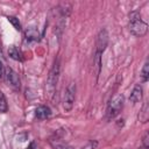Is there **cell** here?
Segmentation results:
<instances>
[{"label":"cell","instance_id":"5bb4252c","mask_svg":"<svg viewBox=\"0 0 149 149\" xmlns=\"http://www.w3.org/2000/svg\"><path fill=\"white\" fill-rule=\"evenodd\" d=\"M50 143H51L54 149H74L73 147H71V146H69L68 143H64V142H58V141L54 142V141H51Z\"/></svg>","mask_w":149,"mask_h":149},{"label":"cell","instance_id":"8992f818","mask_svg":"<svg viewBox=\"0 0 149 149\" xmlns=\"http://www.w3.org/2000/svg\"><path fill=\"white\" fill-rule=\"evenodd\" d=\"M5 77H6V80L7 83L14 87V88H20V85H21V81H20V78H19V74L10 68H6L5 70Z\"/></svg>","mask_w":149,"mask_h":149},{"label":"cell","instance_id":"9c48e42d","mask_svg":"<svg viewBox=\"0 0 149 149\" xmlns=\"http://www.w3.org/2000/svg\"><path fill=\"white\" fill-rule=\"evenodd\" d=\"M24 37L28 42H33V41H37L38 40V30L36 29V27H29L26 29L24 31Z\"/></svg>","mask_w":149,"mask_h":149},{"label":"cell","instance_id":"ba28073f","mask_svg":"<svg viewBox=\"0 0 149 149\" xmlns=\"http://www.w3.org/2000/svg\"><path fill=\"white\" fill-rule=\"evenodd\" d=\"M50 115H51V109L48 106L41 105L35 108V116L38 120H45V119L50 118Z\"/></svg>","mask_w":149,"mask_h":149},{"label":"cell","instance_id":"52a82bcc","mask_svg":"<svg viewBox=\"0 0 149 149\" xmlns=\"http://www.w3.org/2000/svg\"><path fill=\"white\" fill-rule=\"evenodd\" d=\"M142 97H143V88L140 84L135 85L133 91L130 92V95H129V101L133 102V104H136L139 101L142 100Z\"/></svg>","mask_w":149,"mask_h":149},{"label":"cell","instance_id":"3957f363","mask_svg":"<svg viewBox=\"0 0 149 149\" xmlns=\"http://www.w3.org/2000/svg\"><path fill=\"white\" fill-rule=\"evenodd\" d=\"M123 95L122 94H116L115 97L112 98V100L108 102L107 105V109H106V119L107 120H112L115 116H118L120 114V112L123 108Z\"/></svg>","mask_w":149,"mask_h":149},{"label":"cell","instance_id":"d6986e66","mask_svg":"<svg viewBox=\"0 0 149 149\" xmlns=\"http://www.w3.org/2000/svg\"><path fill=\"white\" fill-rule=\"evenodd\" d=\"M27 149H33V148H31V147H29V148H27Z\"/></svg>","mask_w":149,"mask_h":149},{"label":"cell","instance_id":"e0dca14e","mask_svg":"<svg viewBox=\"0 0 149 149\" xmlns=\"http://www.w3.org/2000/svg\"><path fill=\"white\" fill-rule=\"evenodd\" d=\"M97 144H98L97 141H90V142H87L86 146H85L84 148H81V149H94V148L97 147Z\"/></svg>","mask_w":149,"mask_h":149},{"label":"cell","instance_id":"8fae6325","mask_svg":"<svg viewBox=\"0 0 149 149\" xmlns=\"http://www.w3.org/2000/svg\"><path fill=\"white\" fill-rule=\"evenodd\" d=\"M141 83H147L149 79V62L146 61V63L143 64V68L141 70Z\"/></svg>","mask_w":149,"mask_h":149},{"label":"cell","instance_id":"7a4b0ae2","mask_svg":"<svg viewBox=\"0 0 149 149\" xmlns=\"http://www.w3.org/2000/svg\"><path fill=\"white\" fill-rule=\"evenodd\" d=\"M108 43V33L106 29H101L97 36V41H95V65L98 68L97 70V76L100 73V69H101V55L105 51L106 47Z\"/></svg>","mask_w":149,"mask_h":149},{"label":"cell","instance_id":"7c38bea8","mask_svg":"<svg viewBox=\"0 0 149 149\" xmlns=\"http://www.w3.org/2000/svg\"><path fill=\"white\" fill-rule=\"evenodd\" d=\"M8 55L14 61H21L22 57H21V52L19 51V49L15 47V45H12L9 49H8Z\"/></svg>","mask_w":149,"mask_h":149},{"label":"cell","instance_id":"30bf717a","mask_svg":"<svg viewBox=\"0 0 149 149\" xmlns=\"http://www.w3.org/2000/svg\"><path fill=\"white\" fill-rule=\"evenodd\" d=\"M137 118H139V121L142 122V123H146L148 121V119H149V105H148L147 101L143 104Z\"/></svg>","mask_w":149,"mask_h":149},{"label":"cell","instance_id":"ac0fdd59","mask_svg":"<svg viewBox=\"0 0 149 149\" xmlns=\"http://www.w3.org/2000/svg\"><path fill=\"white\" fill-rule=\"evenodd\" d=\"M3 76V68H2V63L0 62V78Z\"/></svg>","mask_w":149,"mask_h":149},{"label":"cell","instance_id":"4fadbf2b","mask_svg":"<svg viewBox=\"0 0 149 149\" xmlns=\"http://www.w3.org/2000/svg\"><path fill=\"white\" fill-rule=\"evenodd\" d=\"M8 111V104L5 94L0 91V113H6Z\"/></svg>","mask_w":149,"mask_h":149},{"label":"cell","instance_id":"2e32d148","mask_svg":"<svg viewBox=\"0 0 149 149\" xmlns=\"http://www.w3.org/2000/svg\"><path fill=\"white\" fill-rule=\"evenodd\" d=\"M142 146H143L144 149H148L149 148V133L148 132H146L144 135H143V137H142Z\"/></svg>","mask_w":149,"mask_h":149},{"label":"cell","instance_id":"6da1fadb","mask_svg":"<svg viewBox=\"0 0 149 149\" xmlns=\"http://www.w3.org/2000/svg\"><path fill=\"white\" fill-rule=\"evenodd\" d=\"M128 29H129V33L135 37H142L147 34L148 24L142 19V15L139 10H133L129 13Z\"/></svg>","mask_w":149,"mask_h":149},{"label":"cell","instance_id":"5b68a950","mask_svg":"<svg viewBox=\"0 0 149 149\" xmlns=\"http://www.w3.org/2000/svg\"><path fill=\"white\" fill-rule=\"evenodd\" d=\"M76 99V84L70 83L64 92V99H63V107L65 112H70L73 108Z\"/></svg>","mask_w":149,"mask_h":149},{"label":"cell","instance_id":"9a60e30c","mask_svg":"<svg viewBox=\"0 0 149 149\" xmlns=\"http://www.w3.org/2000/svg\"><path fill=\"white\" fill-rule=\"evenodd\" d=\"M7 19H8V21L14 26V28H15L16 30H21V24H20V22H19V19H16V17H14V16H8Z\"/></svg>","mask_w":149,"mask_h":149},{"label":"cell","instance_id":"277c9868","mask_svg":"<svg viewBox=\"0 0 149 149\" xmlns=\"http://www.w3.org/2000/svg\"><path fill=\"white\" fill-rule=\"evenodd\" d=\"M59 61L56 59L52 64V68L48 74V78H47V91L50 93V94H54L55 90H56V85H57V81H58V77H59Z\"/></svg>","mask_w":149,"mask_h":149}]
</instances>
